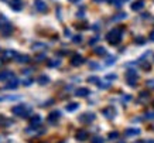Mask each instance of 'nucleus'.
Here are the masks:
<instances>
[{
    "instance_id": "nucleus-39",
    "label": "nucleus",
    "mask_w": 154,
    "mask_h": 143,
    "mask_svg": "<svg viewBox=\"0 0 154 143\" xmlns=\"http://www.w3.org/2000/svg\"><path fill=\"white\" fill-rule=\"evenodd\" d=\"M98 41H99V37H95V38H92V40L89 41V44H91V46H94V44H96Z\"/></svg>"
},
{
    "instance_id": "nucleus-28",
    "label": "nucleus",
    "mask_w": 154,
    "mask_h": 143,
    "mask_svg": "<svg viewBox=\"0 0 154 143\" xmlns=\"http://www.w3.org/2000/svg\"><path fill=\"white\" fill-rule=\"evenodd\" d=\"M48 65L50 67H58V65H61V60H52L48 62Z\"/></svg>"
},
{
    "instance_id": "nucleus-20",
    "label": "nucleus",
    "mask_w": 154,
    "mask_h": 143,
    "mask_svg": "<svg viewBox=\"0 0 154 143\" xmlns=\"http://www.w3.org/2000/svg\"><path fill=\"white\" fill-rule=\"evenodd\" d=\"M79 108V103H76V102H71V103H68L66 105V111L68 112H74V111H76Z\"/></svg>"
},
{
    "instance_id": "nucleus-25",
    "label": "nucleus",
    "mask_w": 154,
    "mask_h": 143,
    "mask_svg": "<svg viewBox=\"0 0 154 143\" xmlns=\"http://www.w3.org/2000/svg\"><path fill=\"white\" fill-rule=\"evenodd\" d=\"M119 138V132H110V133L107 135V139L109 140H116Z\"/></svg>"
},
{
    "instance_id": "nucleus-5",
    "label": "nucleus",
    "mask_w": 154,
    "mask_h": 143,
    "mask_svg": "<svg viewBox=\"0 0 154 143\" xmlns=\"http://www.w3.org/2000/svg\"><path fill=\"white\" fill-rule=\"evenodd\" d=\"M0 31H2L3 36L7 37V36H10V34L13 33V26H11L9 21H6L5 24H2V26H0Z\"/></svg>"
},
{
    "instance_id": "nucleus-4",
    "label": "nucleus",
    "mask_w": 154,
    "mask_h": 143,
    "mask_svg": "<svg viewBox=\"0 0 154 143\" xmlns=\"http://www.w3.org/2000/svg\"><path fill=\"white\" fill-rule=\"evenodd\" d=\"M102 115L107 119H113L115 116H116V109L113 108V106H107L105 109H102Z\"/></svg>"
},
{
    "instance_id": "nucleus-16",
    "label": "nucleus",
    "mask_w": 154,
    "mask_h": 143,
    "mask_svg": "<svg viewBox=\"0 0 154 143\" xmlns=\"http://www.w3.org/2000/svg\"><path fill=\"white\" fill-rule=\"evenodd\" d=\"M14 60H16V62H19V64H28V62H30V57L17 54V57H16Z\"/></svg>"
},
{
    "instance_id": "nucleus-7",
    "label": "nucleus",
    "mask_w": 154,
    "mask_h": 143,
    "mask_svg": "<svg viewBox=\"0 0 154 143\" xmlns=\"http://www.w3.org/2000/svg\"><path fill=\"white\" fill-rule=\"evenodd\" d=\"M95 113H91V112H88V113H84V115L79 116V122H82V123H91V122H94L95 120Z\"/></svg>"
},
{
    "instance_id": "nucleus-34",
    "label": "nucleus",
    "mask_w": 154,
    "mask_h": 143,
    "mask_svg": "<svg viewBox=\"0 0 154 143\" xmlns=\"http://www.w3.org/2000/svg\"><path fill=\"white\" fill-rule=\"evenodd\" d=\"M146 119H154V112H147L146 113Z\"/></svg>"
},
{
    "instance_id": "nucleus-1",
    "label": "nucleus",
    "mask_w": 154,
    "mask_h": 143,
    "mask_svg": "<svg viewBox=\"0 0 154 143\" xmlns=\"http://www.w3.org/2000/svg\"><path fill=\"white\" fill-rule=\"evenodd\" d=\"M122 34H123V28H113L106 34V40L109 44L117 46L122 41Z\"/></svg>"
},
{
    "instance_id": "nucleus-40",
    "label": "nucleus",
    "mask_w": 154,
    "mask_h": 143,
    "mask_svg": "<svg viewBox=\"0 0 154 143\" xmlns=\"http://www.w3.org/2000/svg\"><path fill=\"white\" fill-rule=\"evenodd\" d=\"M31 71H33V69H30V68L23 69V74H24V75H30V74H31Z\"/></svg>"
},
{
    "instance_id": "nucleus-12",
    "label": "nucleus",
    "mask_w": 154,
    "mask_h": 143,
    "mask_svg": "<svg viewBox=\"0 0 154 143\" xmlns=\"http://www.w3.org/2000/svg\"><path fill=\"white\" fill-rule=\"evenodd\" d=\"M14 77L13 71H3V72H0V81L2 82H5V81H9Z\"/></svg>"
},
{
    "instance_id": "nucleus-50",
    "label": "nucleus",
    "mask_w": 154,
    "mask_h": 143,
    "mask_svg": "<svg viewBox=\"0 0 154 143\" xmlns=\"http://www.w3.org/2000/svg\"><path fill=\"white\" fill-rule=\"evenodd\" d=\"M0 67H2V60H0Z\"/></svg>"
},
{
    "instance_id": "nucleus-32",
    "label": "nucleus",
    "mask_w": 154,
    "mask_h": 143,
    "mask_svg": "<svg viewBox=\"0 0 154 143\" xmlns=\"http://www.w3.org/2000/svg\"><path fill=\"white\" fill-rule=\"evenodd\" d=\"M99 88H102V89H107V88H110V82L107 84H98Z\"/></svg>"
},
{
    "instance_id": "nucleus-6",
    "label": "nucleus",
    "mask_w": 154,
    "mask_h": 143,
    "mask_svg": "<svg viewBox=\"0 0 154 143\" xmlns=\"http://www.w3.org/2000/svg\"><path fill=\"white\" fill-rule=\"evenodd\" d=\"M34 6H35V9H37L40 13H45L48 10V6L44 0H34Z\"/></svg>"
},
{
    "instance_id": "nucleus-37",
    "label": "nucleus",
    "mask_w": 154,
    "mask_h": 143,
    "mask_svg": "<svg viewBox=\"0 0 154 143\" xmlns=\"http://www.w3.org/2000/svg\"><path fill=\"white\" fill-rule=\"evenodd\" d=\"M44 58H45V54H40V56H37V57H35V60H37L38 62H40V61H42V60H44Z\"/></svg>"
},
{
    "instance_id": "nucleus-36",
    "label": "nucleus",
    "mask_w": 154,
    "mask_h": 143,
    "mask_svg": "<svg viewBox=\"0 0 154 143\" xmlns=\"http://www.w3.org/2000/svg\"><path fill=\"white\" fill-rule=\"evenodd\" d=\"M6 21H7V19H6L3 14H0V26H2V24H5Z\"/></svg>"
},
{
    "instance_id": "nucleus-22",
    "label": "nucleus",
    "mask_w": 154,
    "mask_h": 143,
    "mask_svg": "<svg viewBox=\"0 0 154 143\" xmlns=\"http://www.w3.org/2000/svg\"><path fill=\"white\" fill-rule=\"evenodd\" d=\"M17 99H20V97H17V95H9V97H0V102H3V101H17Z\"/></svg>"
},
{
    "instance_id": "nucleus-27",
    "label": "nucleus",
    "mask_w": 154,
    "mask_h": 143,
    "mask_svg": "<svg viewBox=\"0 0 154 143\" xmlns=\"http://www.w3.org/2000/svg\"><path fill=\"white\" fill-rule=\"evenodd\" d=\"M126 17H127L126 13H120L119 16H115L112 20H113V21H119V20H123V19H126Z\"/></svg>"
},
{
    "instance_id": "nucleus-51",
    "label": "nucleus",
    "mask_w": 154,
    "mask_h": 143,
    "mask_svg": "<svg viewBox=\"0 0 154 143\" xmlns=\"http://www.w3.org/2000/svg\"><path fill=\"white\" fill-rule=\"evenodd\" d=\"M153 129H154V125H153Z\"/></svg>"
},
{
    "instance_id": "nucleus-14",
    "label": "nucleus",
    "mask_w": 154,
    "mask_h": 143,
    "mask_svg": "<svg viewBox=\"0 0 154 143\" xmlns=\"http://www.w3.org/2000/svg\"><path fill=\"white\" fill-rule=\"evenodd\" d=\"M89 94H91V91H89L88 88H78V89L75 91V95H76V97H81V98L88 97Z\"/></svg>"
},
{
    "instance_id": "nucleus-49",
    "label": "nucleus",
    "mask_w": 154,
    "mask_h": 143,
    "mask_svg": "<svg viewBox=\"0 0 154 143\" xmlns=\"http://www.w3.org/2000/svg\"><path fill=\"white\" fill-rule=\"evenodd\" d=\"M109 2H112V3H113V2H115V0H109Z\"/></svg>"
},
{
    "instance_id": "nucleus-38",
    "label": "nucleus",
    "mask_w": 154,
    "mask_h": 143,
    "mask_svg": "<svg viewBox=\"0 0 154 143\" xmlns=\"http://www.w3.org/2000/svg\"><path fill=\"white\" fill-rule=\"evenodd\" d=\"M147 87H150V88H153L154 89V79H149V81H147Z\"/></svg>"
},
{
    "instance_id": "nucleus-26",
    "label": "nucleus",
    "mask_w": 154,
    "mask_h": 143,
    "mask_svg": "<svg viewBox=\"0 0 154 143\" xmlns=\"http://www.w3.org/2000/svg\"><path fill=\"white\" fill-rule=\"evenodd\" d=\"M140 67H141V68H143V69H144V71H149V69H150V67H151V65H150L149 62H146L144 60H141V61H140Z\"/></svg>"
},
{
    "instance_id": "nucleus-18",
    "label": "nucleus",
    "mask_w": 154,
    "mask_h": 143,
    "mask_svg": "<svg viewBox=\"0 0 154 143\" xmlns=\"http://www.w3.org/2000/svg\"><path fill=\"white\" fill-rule=\"evenodd\" d=\"M75 138L78 139V140H86L88 139V132L86 130H78L76 135H75Z\"/></svg>"
},
{
    "instance_id": "nucleus-47",
    "label": "nucleus",
    "mask_w": 154,
    "mask_h": 143,
    "mask_svg": "<svg viewBox=\"0 0 154 143\" xmlns=\"http://www.w3.org/2000/svg\"><path fill=\"white\" fill-rule=\"evenodd\" d=\"M69 2H71V3H79L81 0H69Z\"/></svg>"
},
{
    "instance_id": "nucleus-42",
    "label": "nucleus",
    "mask_w": 154,
    "mask_h": 143,
    "mask_svg": "<svg viewBox=\"0 0 154 143\" xmlns=\"http://www.w3.org/2000/svg\"><path fill=\"white\" fill-rule=\"evenodd\" d=\"M149 98V94L147 92H141V99H147Z\"/></svg>"
},
{
    "instance_id": "nucleus-41",
    "label": "nucleus",
    "mask_w": 154,
    "mask_h": 143,
    "mask_svg": "<svg viewBox=\"0 0 154 143\" xmlns=\"http://www.w3.org/2000/svg\"><path fill=\"white\" fill-rule=\"evenodd\" d=\"M106 78H107V79H116L117 77H116L115 74H110V75H106Z\"/></svg>"
},
{
    "instance_id": "nucleus-31",
    "label": "nucleus",
    "mask_w": 154,
    "mask_h": 143,
    "mask_svg": "<svg viewBox=\"0 0 154 143\" xmlns=\"http://www.w3.org/2000/svg\"><path fill=\"white\" fill-rule=\"evenodd\" d=\"M115 61H116V58H115V57H107V61H106V64L107 65H112V64H115Z\"/></svg>"
},
{
    "instance_id": "nucleus-45",
    "label": "nucleus",
    "mask_w": 154,
    "mask_h": 143,
    "mask_svg": "<svg viewBox=\"0 0 154 143\" xmlns=\"http://www.w3.org/2000/svg\"><path fill=\"white\" fill-rule=\"evenodd\" d=\"M150 40H151V41H154V30L150 33Z\"/></svg>"
},
{
    "instance_id": "nucleus-23",
    "label": "nucleus",
    "mask_w": 154,
    "mask_h": 143,
    "mask_svg": "<svg viewBox=\"0 0 154 143\" xmlns=\"http://www.w3.org/2000/svg\"><path fill=\"white\" fill-rule=\"evenodd\" d=\"M94 52L96 56H105L106 54V48H103V47H95Z\"/></svg>"
},
{
    "instance_id": "nucleus-17",
    "label": "nucleus",
    "mask_w": 154,
    "mask_h": 143,
    "mask_svg": "<svg viewBox=\"0 0 154 143\" xmlns=\"http://www.w3.org/2000/svg\"><path fill=\"white\" fill-rule=\"evenodd\" d=\"M41 122L42 118L40 115H33L31 119H30V125H33V126H38V125H41Z\"/></svg>"
},
{
    "instance_id": "nucleus-3",
    "label": "nucleus",
    "mask_w": 154,
    "mask_h": 143,
    "mask_svg": "<svg viewBox=\"0 0 154 143\" xmlns=\"http://www.w3.org/2000/svg\"><path fill=\"white\" fill-rule=\"evenodd\" d=\"M137 79H139V75H137V72H136V69H129V71L126 72V82H127V85H130V87H136Z\"/></svg>"
},
{
    "instance_id": "nucleus-11",
    "label": "nucleus",
    "mask_w": 154,
    "mask_h": 143,
    "mask_svg": "<svg viewBox=\"0 0 154 143\" xmlns=\"http://www.w3.org/2000/svg\"><path fill=\"white\" fill-rule=\"evenodd\" d=\"M61 118V112L60 111H52L50 112V115H48V122L50 123H57V120Z\"/></svg>"
},
{
    "instance_id": "nucleus-48",
    "label": "nucleus",
    "mask_w": 154,
    "mask_h": 143,
    "mask_svg": "<svg viewBox=\"0 0 154 143\" xmlns=\"http://www.w3.org/2000/svg\"><path fill=\"white\" fill-rule=\"evenodd\" d=\"M95 3H103V2H105V0H94Z\"/></svg>"
},
{
    "instance_id": "nucleus-13",
    "label": "nucleus",
    "mask_w": 154,
    "mask_h": 143,
    "mask_svg": "<svg viewBox=\"0 0 154 143\" xmlns=\"http://www.w3.org/2000/svg\"><path fill=\"white\" fill-rule=\"evenodd\" d=\"M19 79L16 78V77H13V78L11 79H9V84H7V85H6V89H16V88L19 87Z\"/></svg>"
},
{
    "instance_id": "nucleus-21",
    "label": "nucleus",
    "mask_w": 154,
    "mask_h": 143,
    "mask_svg": "<svg viewBox=\"0 0 154 143\" xmlns=\"http://www.w3.org/2000/svg\"><path fill=\"white\" fill-rule=\"evenodd\" d=\"M37 82L40 84V85H45V84L50 82V78H48L47 75H40L37 78Z\"/></svg>"
},
{
    "instance_id": "nucleus-30",
    "label": "nucleus",
    "mask_w": 154,
    "mask_h": 143,
    "mask_svg": "<svg viewBox=\"0 0 154 143\" xmlns=\"http://www.w3.org/2000/svg\"><path fill=\"white\" fill-rule=\"evenodd\" d=\"M72 41H74L75 44H79V43L82 41V36H79V34H78V36H75V37H72Z\"/></svg>"
},
{
    "instance_id": "nucleus-8",
    "label": "nucleus",
    "mask_w": 154,
    "mask_h": 143,
    "mask_svg": "<svg viewBox=\"0 0 154 143\" xmlns=\"http://www.w3.org/2000/svg\"><path fill=\"white\" fill-rule=\"evenodd\" d=\"M10 7H11L14 11H21L24 7L23 0H10Z\"/></svg>"
},
{
    "instance_id": "nucleus-19",
    "label": "nucleus",
    "mask_w": 154,
    "mask_h": 143,
    "mask_svg": "<svg viewBox=\"0 0 154 143\" xmlns=\"http://www.w3.org/2000/svg\"><path fill=\"white\" fill-rule=\"evenodd\" d=\"M126 136H137V135H140V129L139 128H133V129H127L125 132Z\"/></svg>"
},
{
    "instance_id": "nucleus-15",
    "label": "nucleus",
    "mask_w": 154,
    "mask_h": 143,
    "mask_svg": "<svg viewBox=\"0 0 154 143\" xmlns=\"http://www.w3.org/2000/svg\"><path fill=\"white\" fill-rule=\"evenodd\" d=\"M143 7H144V0H137V2H134L131 5V10L133 11H140Z\"/></svg>"
},
{
    "instance_id": "nucleus-33",
    "label": "nucleus",
    "mask_w": 154,
    "mask_h": 143,
    "mask_svg": "<svg viewBox=\"0 0 154 143\" xmlns=\"http://www.w3.org/2000/svg\"><path fill=\"white\" fill-rule=\"evenodd\" d=\"M24 85H26V87H30V85H31V84H33V79L31 78H27V79H24Z\"/></svg>"
},
{
    "instance_id": "nucleus-2",
    "label": "nucleus",
    "mask_w": 154,
    "mask_h": 143,
    "mask_svg": "<svg viewBox=\"0 0 154 143\" xmlns=\"http://www.w3.org/2000/svg\"><path fill=\"white\" fill-rule=\"evenodd\" d=\"M31 112V106L26 105V103H20V105H16L11 108V113L14 116H21V118H27Z\"/></svg>"
},
{
    "instance_id": "nucleus-29",
    "label": "nucleus",
    "mask_w": 154,
    "mask_h": 143,
    "mask_svg": "<svg viewBox=\"0 0 154 143\" xmlns=\"http://www.w3.org/2000/svg\"><path fill=\"white\" fill-rule=\"evenodd\" d=\"M99 81H100V79H99L98 77H89L88 78V82H91V84H99Z\"/></svg>"
},
{
    "instance_id": "nucleus-10",
    "label": "nucleus",
    "mask_w": 154,
    "mask_h": 143,
    "mask_svg": "<svg viewBox=\"0 0 154 143\" xmlns=\"http://www.w3.org/2000/svg\"><path fill=\"white\" fill-rule=\"evenodd\" d=\"M84 57L81 56V54H74L72 58H71V64L74 65V67H79L81 64H84Z\"/></svg>"
},
{
    "instance_id": "nucleus-44",
    "label": "nucleus",
    "mask_w": 154,
    "mask_h": 143,
    "mask_svg": "<svg viewBox=\"0 0 154 143\" xmlns=\"http://www.w3.org/2000/svg\"><path fill=\"white\" fill-rule=\"evenodd\" d=\"M91 68H99V65L96 62H91Z\"/></svg>"
},
{
    "instance_id": "nucleus-35",
    "label": "nucleus",
    "mask_w": 154,
    "mask_h": 143,
    "mask_svg": "<svg viewBox=\"0 0 154 143\" xmlns=\"http://www.w3.org/2000/svg\"><path fill=\"white\" fill-rule=\"evenodd\" d=\"M92 142H96V143H102V142H105V139H103V138H94V139H92Z\"/></svg>"
},
{
    "instance_id": "nucleus-9",
    "label": "nucleus",
    "mask_w": 154,
    "mask_h": 143,
    "mask_svg": "<svg viewBox=\"0 0 154 143\" xmlns=\"http://www.w3.org/2000/svg\"><path fill=\"white\" fill-rule=\"evenodd\" d=\"M2 57H3V60L9 61V60H14L16 57H17V52L13 50H5L2 52Z\"/></svg>"
},
{
    "instance_id": "nucleus-46",
    "label": "nucleus",
    "mask_w": 154,
    "mask_h": 143,
    "mask_svg": "<svg viewBox=\"0 0 154 143\" xmlns=\"http://www.w3.org/2000/svg\"><path fill=\"white\" fill-rule=\"evenodd\" d=\"M130 99H131V97H130V95H129V97H123V101H125V102L130 101Z\"/></svg>"
},
{
    "instance_id": "nucleus-24",
    "label": "nucleus",
    "mask_w": 154,
    "mask_h": 143,
    "mask_svg": "<svg viewBox=\"0 0 154 143\" xmlns=\"http://www.w3.org/2000/svg\"><path fill=\"white\" fill-rule=\"evenodd\" d=\"M44 48H47V46L45 44H42V43H35V44H33V50H44Z\"/></svg>"
},
{
    "instance_id": "nucleus-43",
    "label": "nucleus",
    "mask_w": 154,
    "mask_h": 143,
    "mask_svg": "<svg viewBox=\"0 0 154 143\" xmlns=\"http://www.w3.org/2000/svg\"><path fill=\"white\" fill-rule=\"evenodd\" d=\"M134 41H136V43H139V44H143V43H144V40H143V38H136Z\"/></svg>"
}]
</instances>
